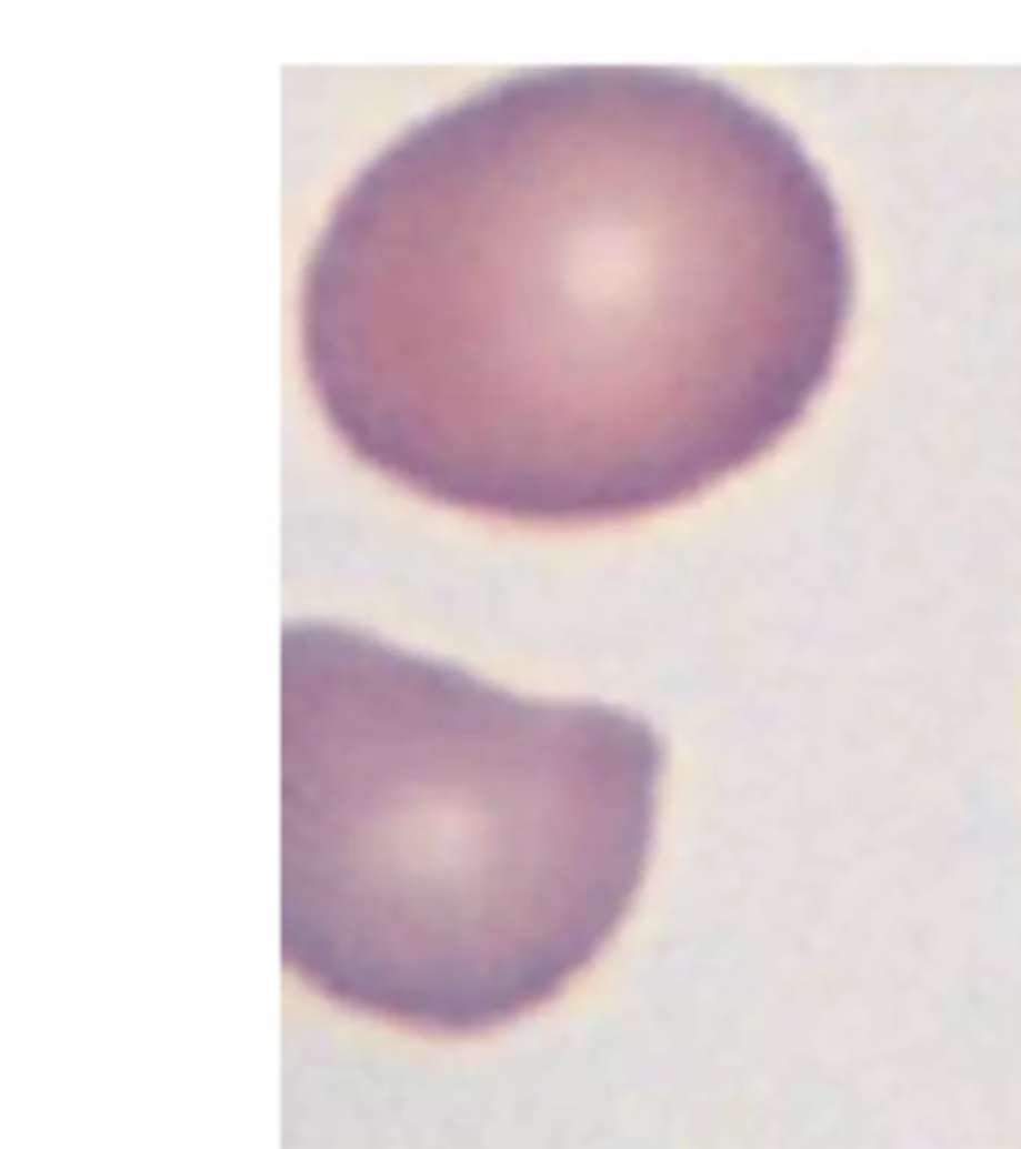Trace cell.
I'll return each mask as SVG.
<instances>
[{"instance_id":"2","label":"cell","mask_w":1021,"mask_h":1149,"mask_svg":"<svg viewBox=\"0 0 1021 1149\" xmlns=\"http://www.w3.org/2000/svg\"><path fill=\"white\" fill-rule=\"evenodd\" d=\"M286 692V958L330 1000L480 1032L554 1000L644 880L662 743L363 632L297 623Z\"/></svg>"},{"instance_id":"1","label":"cell","mask_w":1021,"mask_h":1149,"mask_svg":"<svg viewBox=\"0 0 1021 1149\" xmlns=\"http://www.w3.org/2000/svg\"><path fill=\"white\" fill-rule=\"evenodd\" d=\"M851 258L797 138L674 69H540L344 189L303 282L321 411L456 510L593 524L764 455L833 369Z\"/></svg>"}]
</instances>
